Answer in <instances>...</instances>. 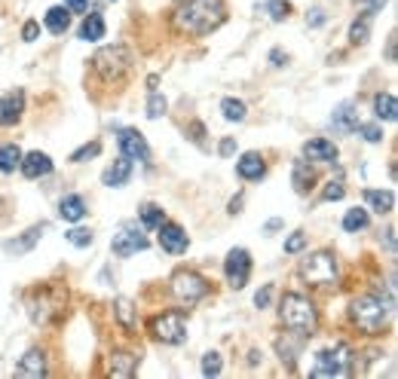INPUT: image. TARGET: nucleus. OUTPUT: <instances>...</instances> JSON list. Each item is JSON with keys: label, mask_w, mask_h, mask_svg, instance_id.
<instances>
[{"label": "nucleus", "mask_w": 398, "mask_h": 379, "mask_svg": "<svg viewBox=\"0 0 398 379\" xmlns=\"http://www.w3.org/2000/svg\"><path fill=\"white\" fill-rule=\"evenodd\" d=\"M227 18V3L224 0H187L178 6L172 16V25L178 34L187 37H206L214 28H221Z\"/></svg>", "instance_id": "1"}, {"label": "nucleus", "mask_w": 398, "mask_h": 379, "mask_svg": "<svg viewBox=\"0 0 398 379\" xmlns=\"http://www.w3.org/2000/svg\"><path fill=\"white\" fill-rule=\"evenodd\" d=\"M116 144H120V153L126 159H141L145 162L150 156V147L145 141V135L138 129H116Z\"/></svg>", "instance_id": "11"}, {"label": "nucleus", "mask_w": 398, "mask_h": 379, "mask_svg": "<svg viewBox=\"0 0 398 379\" xmlns=\"http://www.w3.org/2000/svg\"><path fill=\"white\" fill-rule=\"evenodd\" d=\"M356 132H362V138H364V141H371V144L383 141V132H380V126H362V122H358V126H356Z\"/></svg>", "instance_id": "43"}, {"label": "nucleus", "mask_w": 398, "mask_h": 379, "mask_svg": "<svg viewBox=\"0 0 398 379\" xmlns=\"http://www.w3.org/2000/svg\"><path fill=\"white\" fill-rule=\"evenodd\" d=\"M64 10L74 12V16H83L89 10V0H64Z\"/></svg>", "instance_id": "45"}, {"label": "nucleus", "mask_w": 398, "mask_h": 379, "mask_svg": "<svg viewBox=\"0 0 398 379\" xmlns=\"http://www.w3.org/2000/svg\"><path fill=\"white\" fill-rule=\"evenodd\" d=\"M221 114L230 122H242L245 114H249V107H245V101H239V98H224V101H221Z\"/></svg>", "instance_id": "30"}, {"label": "nucleus", "mask_w": 398, "mask_h": 379, "mask_svg": "<svg viewBox=\"0 0 398 379\" xmlns=\"http://www.w3.org/2000/svg\"><path fill=\"white\" fill-rule=\"evenodd\" d=\"M389 62H395V34H389V52H386Z\"/></svg>", "instance_id": "50"}, {"label": "nucleus", "mask_w": 398, "mask_h": 379, "mask_svg": "<svg viewBox=\"0 0 398 379\" xmlns=\"http://www.w3.org/2000/svg\"><path fill=\"white\" fill-rule=\"evenodd\" d=\"M331 126L337 132H356L358 126V104L356 101H343L334 107V116H331Z\"/></svg>", "instance_id": "18"}, {"label": "nucleus", "mask_w": 398, "mask_h": 379, "mask_svg": "<svg viewBox=\"0 0 398 379\" xmlns=\"http://www.w3.org/2000/svg\"><path fill=\"white\" fill-rule=\"evenodd\" d=\"M64 239H68L74 248H89V245H92V230H83V226H74V230H68V233H64Z\"/></svg>", "instance_id": "34"}, {"label": "nucleus", "mask_w": 398, "mask_h": 379, "mask_svg": "<svg viewBox=\"0 0 398 379\" xmlns=\"http://www.w3.org/2000/svg\"><path fill=\"white\" fill-rule=\"evenodd\" d=\"M343 196H347V187H343L340 181H328V184H325V190H322V199L325 202H340Z\"/></svg>", "instance_id": "39"}, {"label": "nucleus", "mask_w": 398, "mask_h": 379, "mask_svg": "<svg viewBox=\"0 0 398 379\" xmlns=\"http://www.w3.org/2000/svg\"><path fill=\"white\" fill-rule=\"evenodd\" d=\"M18 162H22V150H18L16 144H3V147H0V172L12 174L18 168Z\"/></svg>", "instance_id": "29"}, {"label": "nucleus", "mask_w": 398, "mask_h": 379, "mask_svg": "<svg viewBox=\"0 0 398 379\" xmlns=\"http://www.w3.org/2000/svg\"><path fill=\"white\" fill-rule=\"evenodd\" d=\"M270 300H273V285H264L258 293H254V306H258V309H266Z\"/></svg>", "instance_id": "44"}, {"label": "nucleus", "mask_w": 398, "mask_h": 379, "mask_svg": "<svg viewBox=\"0 0 398 379\" xmlns=\"http://www.w3.org/2000/svg\"><path fill=\"white\" fill-rule=\"evenodd\" d=\"M306 25H310V28H322L325 25V10H310V16H306Z\"/></svg>", "instance_id": "46"}, {"label": "nucleus", "mask_w": 398, "mask_h": 379, "mask_svg": "<svg viewBox=\"0 0 398 379\" xmlns=\"http://www.w3.org/2000/svg\"><path fill=\"white\" fill-rule=\"evenodd\" d=\"M18 172L25 178L37 181V178H47L52 172V159L49 153H40V150H31V153H22V162H18Z\"/></svg>", "instance_id": "13"}, {"label": "nucleus", "mask_w": 398, "mask_h": 379, "mask_svg": "<svg viewBox=\"0 0 398 379\" xmlns=\"http://www.w3.org/2000/svg\"><path fill=\"white\" fill-rule=\"evenodd\" d=\"M364 3H368L371 12H377V10H383V6H386V0H364Z\"/></svg>", "instance_id": "49"}, {"label": "nucleus", "mask_w": 398, "mask_h": 379, "mask_svg": "<svg viewBox=\"0 0 398 379\" xmlns=\"http://www.w3.org/2000/svg\"><path fill=\"white\" fill-rule=\"evenodd\" d=\"M291 178H295V190H297V193H306V190L312 187V168H310V162L297 159L295 162V174H291Z\"/></svg>", "instance_id": "33"}, {"label": "nucleus", "mask_w": 398, "mask_h": 379, "mask_svg": "<svg viewBox=\"0 0 398 379\" xmlns=\"http://www.w3.org/2000/svg\"><path fill=\"white\" fill-rule=\"evenodd\" d=\"M150 333H153L160 343H166V345H181L187 339L184 312L172 309V312H162V315L150 318Z\"/></svg>", "instance_id": "8"}, {"label": "nucleus", "mask_w": 398, "mask_h": 379, "mask_svg": "<svg viewBox=\"0 0 398 379\" xmlns=\"http://www.w3.org/2000/svg\"><path fill=\"white\" fill-rule=\"evenodd\" d=\"M221 370H224V364H221L218 352H206L202 355V376H218Z\"/></svg>", "instance_id": "37"}, {"label": "nucleus", "mask_w": 398, "mask_h": 379, "mask_svg": "<svg viewBox=\"0 0 398 379\" xmlns=\"http://www.w3.org/2000/svg\"><path fill=\"white\" fill-rule=\"evenodd\" d=\"M371 22H374V12H371V10L358 12V18L349 25V43H352V47H362V43H368Z\"/></svg>", "instance_id": "25"}, {"label": "nucleus", "mask_w": 398, "mask_h": 379, "mask_svg": "<svg viewBox=\"0 0 398 379\" xmlns=\"http://www.w3.org/2000/svg\"><path fill=\"white\" fill-rule=\"evenodd\" d=\"M368 226V208H349L343 214V230L347 233H362Z\"/></svg>", "instance_id": "31"}, {"label": "nucleus", "mask_w": 398, "mask_h": 379, "mask_svg": "<svg viewBox=\"0 0 398 379\" xmlns=\"http://www.w3.org/2000/svg\"><path fill=\"white\" fill-rule=\"evenodd\" d=\"M104 34H108V25H104V18L99 16V12H89V16L83 18L80 31H77V37H80V40H86V43L101 40Z\"/></svg>", "instance_id": "23"}, {"label": "nucleus", "mask_w": 398, "mask_h": 379, "mask_svg": "<svg viewBox=\"0 0 398 379\" xmlns=\"http://www.w3.org/2000/svg\"><path fill=\"white\" fill-rule=\"evenodd\" d=\"M114 312H116V322L123 324V330H126V333H135V306H132V300L120 297V300L114 303Z\"/></svg>", "instance_id": "28"}, {"label": "nucleus", "mask_w": 398, "mask_h": 379, "mask_svg": "<svg viewBox=\"0 0 398 379\" xmlns=\"http://www.w3.org/2000/svg\"><path fill=\"white\" fill-rule=\"evenodd\" d=\"M147 236L145 230H141L135 220H126V224H120V230H116V236L110 239V251L116 254V257H132V254L138 251H147Z\"/></svg>", "instance_id": "9"}, {"label": "nucleus", "mask_w": 398, "mask_h": 379, "mask_svg": "<svg viewBox=\"0 0 398 379\" xmlns=\"http://www.w3.org/2000/svg\"><path fill=\"white\" fill-rule=\"evenodd\" d=\"M236 174L242 181H260L266 174V166H264V156L260 153H242L239 156V162H236Z\"/></svg>", "instance_id": "17"}, {"label": "nucleus", "mask_w": 398, "mask_h": 379, "mask_svg": "<svg viewBox=\"0 0 398 379\" xmlns=\"http://www.w3.org/2000/svg\"><path fill=\"white\" fill-rule=\"evenodd\" d=\"M300 276L316 287H328L337 282V257L331 251H316L300 263Z\"/></svg>", "instance_id": "7"}, {"label": "nucleus", "mask_w": 398, "mask_h": 379, "mask_svg": "<svg viewBox=\"0 0 398 379\" xmlns=\"http://www.w3.org/2000/svg\"><path fill=\"white\" fill-rule=\"evenodd\" d=\"M364 202L371 205V211L389 214L395 208V193L393 190H364Z\"/></svg>", "instance_id": "24"}, {"label": "nucleus", "mask_w": 398, "mask_h": 379, "mask_svg": "<svg viewBox=\"0 0 398 379\" xmlns=\"http://www.w3.org/2000/svg\"><path fill=\"white\" fill-rule=\"evenodd\" d=\"M43 25H47L49 34H64L71 28V12L64 6H49L47 16H43Z\"/></svg>", "instance_id": "26"}, {"label": "nucleus", "mask_w": 398, "mask_h": 379, "mask_svg": "<svg viewBox=\"0 0 398 379\" xmlns=\"http://www.w3.org/2000/svg\"><path fill=\"white\" fill-rule=\"evenodd\" d=\"M279 226H282V220H279V218H276V220H266V226H264V230H266V233H276V230H279Z\"/></svg>", "instance_id": "51"}, {"label": "nucleus", "mask_w": 398, "mask_h": 379, "mask_svg": "<svg viewBox=\"0 0 398 379\" xmlns=\"http://www.w3.org/2000/svg\"><path fill=\"white\" fill-rule=\"evenodd\" d=\"M129 178H132V159H126V156H120L114 166H108L101 172V184L104 187H123Z\"/></svg>", "instance_id": "20"}, {"label": "nucleus", "mask_w": 398, "mask_h": 379, "mask_svg": "<svg viewBox=\"0 0 398 379\" xmlns=\"http://www.w3.org/2000/svg\"><path fill=\"white\" fill-rule=\"evenodd\" d=\"M303 248H306V233L303 230L291 233V236L285 239V254H300Z\"/></svg>", "instance_id": "40"}, {"label": "nucleus", "mask_w": 398, "mask_h": 379, "mask_svg": "<svg viewBox=\"0 0 398 379\" xmlns=\"http://www.w3.org/2000/svg\"><path fill=\"white\" fill-rule=\"evenodd\" d=\"M352 370V349L347 343H334L328 349H322L312 361L310 376L316 379H334V376H347Z\"/></svg>", "instance_id": "5"}, {"label": "nucleus", "mask_w": 398, "mask_h": 379, "mask_svg": "<svg viewBox=\"0 0 398 379\" xmlns=\"http://www.w3.org/2000/svg\"><path fill=\"white\" fill-rule=\"evenodd\" d=\"M393 309H395V300L386 297L383 300L380 293H362V297L352 300L349 306V318L358 330L364 333H377L386 328V322L393 318Z\"/></svg>", "instance_id": "2"}, {"label": "nucleus", "mask_w": 398, "mask_h": 379, "mask_svg": "<svg viewBox=\"0 0 398 379\" xmlns=\"http://www.w3.org/2000/svg\"><path fill=\"white\" fill-rule=\"evenodd\" d=\"M101 153V144L99 141H92V144H83L80 150H77L74 156H71V162H83V159H92V156H99Z\"/></svg>", "instance_id": "41"}, {"label": "nucleus", "mask_w": 398, "mask_h": 379, "mask_svg": "<svg viewBox=\"0 0 398 379\" xmlns=\"http://www.w3.org/2000/svg\"><path fill=\"white\" fill-rule=\"evenodd\" d=\"M218 153L221 156H233V153H236V138H224V141H221Z\"/></svg>", "instance_id": "47"}, {"label": "nucleus", "mask_w": 398, "mask_h": 379, "mask_svg": "<svg viewBox=\"0 0 398 379\" xmlns=\"http://www.w3.org/2000/svg\"><path fill=\"white\" fill-rule=\"evenodd\" d=\"M86 199L83 196H77V193H71V196H64L62 202H58V218L62 220H68V224H80L83 218H86Z\"/></svg>", "instance_id": "19"}, {"label": "nucleus", "mask_w": 398, "mask_h": 379, "mask_svg": "<svg viewBox=\"0 0 398 379\" xmlns=\"http://www.w3.org/2000/svg\"><path fill=\"white\" fill-rule=\"evenodd\" d=\"M92 70H95V77H101L104 83H120L123 77L132 70V52L123 47V43L101 47L92 55Z\"/></svg>", "instance_id": "4"}, {"label": "nucleus", "mask_w": 398, "mask_h": 379, "mask_svg": "<svg viewBox=\"0 0 398 379\" xmlns=\"http://www.w3.org/2000/svg\"><path fill=\"white\" fill-rule=\"evenodd\" d=\"M37 37H40V22H34V18H28V22L22 25V40H25V43H34Z\"/></svg>", "instance_id": "42"}, {"label": "nucleus", "mask_w": 398, "mask_h": 379, "mask_svg": "<svg viewBox=\"0 0 398 379\" xmlns=\"http://www.w3.org/2000/svg\"><path fill=\"white\" fill-rule=\"evenodd\" d=\"M166 107H169L166 95H160V92H150V98H147V116H150V120H160V116L166 114Z\"/></svg>", "instance_id": "35"}, {"label": "nucleus", "mask_w": 398, "mask_h": 379, "mask_svg": "<svg viewBox=\"0 0 398 379\" xmlns=\"http://www.w3.org/2000/svg\"><path fill=\"white\" fill-rule=\"evenodd\" d=\"M303 159L310 162H334L337 159V144L328 138H310L303 144Z\"/></svg>", "instance_id": "15"}, {"label": "nucleus", "mask_w": 398, "mask_h": 379, "mask_svg": "<svg viewBox=\"0 0 398 379\" xmlns=\"http://www.w3.org/2000/svg\"><path fill=\"white\" fill-rule=\"evenodd\" d=\"M18 376H43L47 374V355H43L40 349H31L25 352V358L18 361Z\"/></svg>", "instance_id": "22"}, {"label": "nucleus", "mask_w": 398, "mask_h": 379, "mask_svg": "<svg viewBox=\"0 0 398 379\" xmlns=\"http://www.w3.org/2000/svg\"><path fill=\"white\" fill-rule=\"evenodd\" d=\"M169 291H172V297L178 300L181 306H197L202 297L208 293V282L199 276V272H193V270H181V272H175L172 276V282H169Z\"/></svg>", "instance_id": "6"}, {"label": "nucleus", "mask_w": 398, "mask_h": 379, "mask_svg": "<svg viewBox=\"0 0 398 379\" xmlns=\"http://www.w3.org/2000/svg\"><path fill=\"white\" fill-rule=\"evenodd\" d=\"M374 116L383 122H395L398 107H395V95L393 92H377L374 95Z\"/></svg>", "instance_id": "27"}, {"label": "nucleus", "mask_w": 398, "mask_h": 379, "mask_svg": "<svg viewBox=\"0 0 398 379\" xmlns=\"http://www.w3.org/2000/svg\"><path fill=\"white\" fill-rule=\"evenodd\" d=\"M264 10L270 12V18H273V22H282V18H288L291 3H288V0H266V6H264Z\"/></svg>", "instance_id": "36"}, {"label": "nucleus", "mask_w": 398, "mask_h": 379, "mask_svg": "<svg viewBox=\"0 0 398 379\" xmlns=\"http://www.w3.org/2000/svg\"><path fill=\"white\" fill-rule=\"evenodd\" d=\"M279 318H282V324L288 328L291 333H297V337H312L319 328V312L316 306H312L310 297H303V293H285L282 303H279Z\"/></svg>", "instance_id": "3"}, {"label": "nucleus", "mask_w": 398, "mask_h": 379, "mask_svg": "<svg viewBox=\"0 0 398 379\" xmlns=\"http://www.w3.org/2000/svg\"><path fill=\"white\" fill-rule=\"evenodd\" d=\"M224 276H227V285L233 291L249 285V276H251V254L245 248H233L224 260Z\"/></svg>", "instance_id": "10"}, {"label": "nucleus", "mask_w": 398, "mask_h": 379, "mask_svg": "<svg viewBox=\"0 0 398 379\" xmlns=\"http://www.w3.org/2000/svg\"><path fill=\"white\" fill-rule=\"evenodd\" d=\"M22 110H25L22 89H12V92L0 95V126H16L22 120Z\"/></svg>", "instance_id": "14"}, {"label": "nucleus", "mask_w": 398, "mask_h": 379, "mask_svg": "<svg viewBox=\"0 0 398 379\" xmlns=\"http://www.w3.org/2000/svg\"><path fill=\"white\" fill-rule=\"evenodd\" d=\"M138 218H141V226H145V230H156V226H160L162 220H166V214H162V208H160V205L147 202V205H141Z\"/></svg>", "instance_id": "32"}, {"label": "nucleus", "mask_w": 398, "mask_h": 379, "mask_svg": "<svg viewBox=\"0 0 398 379\" xmlns=\"http://www.w3.org/2000/svg\"><path fill=\"white\" fill-rule=\"evenodd\" d=\"M270 62H273V64H276V68H282L285 55H282V52H279V49H273V52H270Z\"/></svg>", "instance_id": "48"}, {"label": "nucleus", "mask_w": 398, "mask_h": 379, "mask_svg": "<svg viewBox=\"0 0 398 379\" xmlns=\"http://www.w3.org/2000/svg\"><path fill=\"white\" fill-rule=\"evenodd\" d=\"M43 233H47V224H34V226H28V230H25L18 239H10V241H6L3 251H6V254H28L31 248H34L37 241H40Z\"/></svg>", "instance_id": "16"}, {"label": "nucleus", "mask_w": 398, "mask_h": 379, "mask_svg": "<svg viewBox=\"0 0 398 379\" xmlns=\"http://www.w3.org/2000/svg\"><path fill=\"white\" fill-rule=\"evenodd\" d=\"M135 367H138V358L132 352H114L110 364H108V374L116 379H129V376H135Z\"/></svg>", "instance_id": "21"}, {"label": "nucleus", "mask_w": 398, "mask_h": 379, "mask_svg": "<svg viewBox=\"0 0 398 379\" xmlns=\"http://www.w3.org/2000/svg\"><path fill=\"white\" fill-rule=\"evenodd\" d=\"M297 345H300V343H291V333H285V339H279V343H276V352H279V355H282V361H285V358H288V364H295Z\"/></svg>", "instance_id": "38"}, {"label": "nucleus", "mask_w": 398, "mask_h": 379, "mask_svg": "<svg viewBox=\"0 0 398 379\" xmlns=\"http://www.w3.org/2000/svg\"><path fill=\"white\" fill-rule=\"evenodd\" d=\"M156 230H160L162 251H169V254H184L187 251V245H190V236L184 233V226H181V224H175V220H162Z\"/></svg>", "instance_id": "12"}]
</instances>
